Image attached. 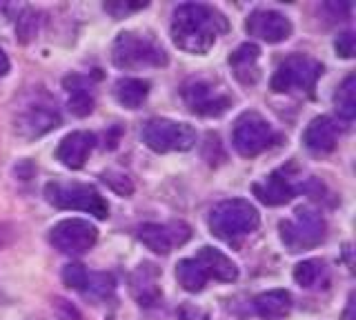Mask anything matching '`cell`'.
Segmentation results:
<instances>
[{
	"label": "cell",
	"instance_id": "obj_1",
	"mask_svg": "<svg viewBox=\"0 0 356 320\" xmlns=\"http://www.w3.org/2000/svg\"><path fill=\"white\" fill-rule=\"evenodd\" d=\"M227 31V20L214 7L200 3L178 5L172 18V40L189 53H207L220 34Z\"/></svg>",
	"mask_w": 356,
	"mask_h": 320
},
{
	"label": "cell",
	"instance_id": "obj_2",
	"mask_svg": "<svg viewBox=\"0 0 356 320\" xmlns=\"http://www.w3.org/2000/svg\"><path fill=\"white\" fill-rule=\"evenodd\" d=\"M261 223V216L256 207L250 201L243 198H232V201H222L209 216V229L216 238L229 242V245H238V242L256 231Z\"/></svg>",
	"mask_w": 356,
	"mask_h": 320
},
{
	"label": "cell",
	"instance_id": "obj_3",
	"mask_svg": "<svg viewBox=\"0 0 356 320\" xmlns=\"http://www.w3.org/2000/svg\"><path fill=\"white\" fill-rule=\"evenodd\" d=\"M44 198L47 203L58 209H78L87 212L100 220L109 216V205L94 185L85 183H47L44 185Z\"/></svg>",
	"mask_w": 356,
	"mask_h": 320
},
{
	"label": "cell",
	"instance_id": "obj_4",
	"mask_svg": "<svg viewBox=\"0 0 356 320\" xmlns=\"http://www.w3.org/2000/svg\"><path fill=\"white\" fill-rule=\"evenodd\" d=\"M111 62L118 69H140V67H163L167 65V53L152 38H145L131 31H122L111 45Z\"/></svg>",
	"mask_w": 356,
	"mask_h": 320
},
{
	"label": "cell",
	"instance_id": "obj_5",
	"mask_svg": "<svg viewBox=\"0 0 356 320\" xmlns=\"http://www.w3.org/2000/svg\"><path fill=\"white\" fill-rule=\"evenodd\" d=\"M323 74V65L303 53H294V56L285 58L276 67L272 76V92L276 94H289V92H305L309 94L314 90L316 81Z\"/></svg>",
	"mask_w": 356,
	"mask_h": 320
},
{
	"label": "cell",
	"instance_id": "obj_6",
	"mask_svg": "<svg viewBox=\"0 0 356 320\" xmlns=\"http://www.w3.org/2000/svg\"><path fill=\"white\" fill-rule=\"evenodd\" d=\"M325 220L309 207H298L294 218L281 223V240L289 251H303L321 245L325 238Z\"/></svg>",
	"mask_w": 356,
	"mask_h": 320
},
{
	"label": "cell",
	"instance_id": "obj_7",
	"mask_svg": "<svg viewBox=\"0 0 356 320\" xmlns=\"http://www.w3.org/2000/svg\"><path fill=\"white\" fill-rule=\"evenodd\" d=\"M143 142L156 153L187 151L196 145V131L185 123L167 118H152L143 129Z\"/></svg>",
	"mask_w": 356,
	"mask_h": 320
},
{
	"label": "cell",
	"instance_id": "obj_8",
	"mask_svg": "<svg viewBox=\"0 0 356 320\" xmlns=\"http://www.w3.org/2000/svg\"><path fill=\"white\" fill-rule=\"evenodd\" d=\"M274 140H276L274 129L261 114L245 112L236 120L232 142H234V147H236V151L241 153V156H245V158L259 156V153H263L267 147L274 145Z\"/></svg>",
	"mask_w": 356,
	"mask_h": 320
},
{
	"label": "cell",
	"instance_id": "obj_9",
	"mask_svg": "<svg viewBox=\"0 0 356 320\" xmlns=\"http://www.w3.org/2000/svg\"><path fill=\"white\" fill-rule=\"evenodd\" d=\"M51 245L70 256H81L89 251L98 240V229L83 218H67L60 220L58 225H54L49 234Z\"/></svg>",
	"mask_w": 356,
	"mask_h": 320
},
{
	"label": "cell",
	"instance_id": "obj_10",
	"mask_svg": "<svg viewBox=\"0 0 356 320\" xmlns=\"http://www.w3.org/2000/svg\"><path fill=\"white\" fill-rule=\"evenodd\" d=\"M189 236H192V229H189V225L181 223V220H174V223L167 225L147 223L138 229V240L154 253H161V256L170 253L174 247L185 245Z\"/></svg>",
	"mask_w": 356,
	"mask_h": 320
},
{
	"label": "cell",
	"instance_id": "obj_11",
	"mask_svg": "<svg viewBox=\"0 0 356 320\" xmlns=\"http://www.w3.org/2000/svg\"><path fill=\"white\" fill-rule=\"evenodd\" d=\"M183 98L187 107L198 116H220L232 107V98L205 81H194L185 85Z\"/></svg>",
	"mask_w": 356,
	"mask_h": 320
},
{
	"label": "cell",
	"instance_id": "obj_12",
	"mask_svg": "<svg viewBox=\"0 0 356 320\" xmlns=\"http://www.w3.org/2000/svg\"><path fill=\"white\" fill-rule=\"evenodd\" d=\"M245 29H248L250 36L270 42V45L283 42L292 36V23H289V18H285L278 12H272V9H259V12H254L248 18V23H245Z\"/></svg>",
	"mask_w": 356,
	"mask_h": 320
},
{
	"label": "cell",
	"instance_id": "obj_13",
	"mask_svg": "<svg viewBox=\"0 0 356 320\" xmlns=\"http://www.w3.org/2000/svg\"><path fill=\"white\" fill-rule=\"evenodd\" d=\"M252 192L263 205L278 207V205H285L292 201L296 196V187H294L292 178L287 176V169H278L267 176L263 183H254Z\"/></svg>",
	"mask_w": 356,
	"mask_h": 320
},
{
	"label": "cell",
	"instance_id": "obj_14",
	"mask_svg": "<svg viewBox=\"0 0 356 320\" xmlns=\"http://www.w3.org/2000/svg\"><path fill=\"white\" fill-rule=\"evenodd\" d=\"M60 125V116L51 107H29L16 118V134L22 138H38Z\"/></svg>",
	"mask_w": 356,
	"mask_h": 320
},
{
	"label": "cell",
	"instance_id": "obj_15",
	"mask_svg": "<svg viewBox=\"0 0 356 320\" xmlns=\"http://www.w3.org/2000/svg\"><path fill=\"white\" fill-rule=\"evenodd\" d=\"M96 145V136L89 134V131H72V134H67L58 149H56V158H58L65 167L70 169H81L87 156L92 153Z\"/></svg>",
	"mask_w": 356,
	"mask_h": 320
},
{
	"label": "cell",
	"instance_id": "obj_16",
	"mask_svg": "<svg viewBox=\"0 0 356 320\" xmlns=\"http://www.w3.org/2000/svg\"><path fill=\"white\" fill-rule=\"evenodd\" d=\"M131 294L134 298L145 305V307H152L161 301V285H159V269L154 267L152 262H143L138 264V269L131 273Z\"/></svg>",
	"mask_w": 356,
	"mask_h": 320
},
{
	"label": "cell",
	"instance_id": "obj_17",
	"mask_svg": "<svg viewBox=\"0 0 356 320\" xmlns=\"http://www.w3.org/2000/svg\"><path fill=\"white\" fill-rule=\"evenodd\" d=\"M194 260L203 267L207 278H214L220 283H232L238 278V267L234 264L225 253L214 247H200Z\"/></svg>",
	"mask_w": 356,
	"mask_h": 320
},
{
	"label": "cell",
	"instance_id": "obj_18",
	"mask_svg": "<svg viewBox=\"0 0 356 320\" xmlns=\"http://www.w3.org/2000/svg\"><path fill=\"white\" fill-rule=\"evenodd\" d=\"M339 140V125L334 123L330 116H318L307 125L305 134H303V142L305 147L316 151V153H327L337 147Z\"/></svg>",
	"mask_w": 356,
	"mask_h": 320
},
{
	"label": "cell",
	"instance_id": "obj_19",
	"mask_svg": "<svg viewBox=\"0 0 356 320\" xmlns=\"http://www.w3.org/2000/svg\"><path fill=\"white\" fill-rule=\"evenodd\" d=\"M259 58L261 49L252 42H245L229 56V67L243 85H252L259 81Z\"/></svg>",
	"mask_w": 356,
	"mask_h": 320
},
{
	"label": "cell",
	"instance_id": "obj_20",
	"mask_svg": "<svg viewBox=\"0 0 356 320\" xmlns=\"http://www.w3.org/2000/svg\"><path fill=\"white\" fill-rule=\"evenodd\" d=\"M67 94H70V112L74 116H87L94 109V87L89 83V78L83 76H70L65 78Z\"/></svg>",
	"mask_w": 356,
	"mask_h": 320
},
{
	"label": "cell",
	"instance_id": "obj_21",
	"mask_svg": "<svg viewBox=\"0 0 356 320\" xmlns=\"http://www.w3.org/2000/svg\"><path fill=\"white\" fill-rule=\"evenodd\" d=\"M254 309H256V314L265 320H281L289 314V309H292V296L285 289L265 292L261 296H256Z\"/></svg>",
	"mask_w": 356,
	"mask_h": 320
},
{
	"label": "cell",
	"instance_id": "obj_22",
	"mask_svg": "<svg viewBox=\"0 0 356 320\" xmlns=\"http://www.w3.org/2000/svg\"><path fill=\"white\" fill-rule=\"evenodd\" d=\"M116 101L127 109H138L149 94V83L140 78H120L114 87Z\"/></svg>",
	"mask_w": 356,
	"mask_h": 320
},
{
	"label": "cell",
	"instance_id": "obj_23",
	"mask_svg": "<svg viewBox=\"0 0 356 320\" xmlns=\"http://www.w3.org/2000/svg\"><path fill=\"white\" fill-rule=\"evenodd\" d=\"M176 278H178V285H181L185 292H192V294L203 289L205 283L209 280L203 271V267H200L194 258H183L176 264Z\"/></svg>",
	"mask_w": 356,
	"mask_h": 320
},
{
	"label": "cell",
	"instance_id": "obj_24",
	"mask_svg": "<svg viewBox=\"0 0 356 320\" xmlns=\"http://www.w3.org/2000/svg\"><path fill=\"white\" fill-rule=\"evenodd\" d=\"M294 280L305 287V289H314V287H321L323 283H327V267L323 260L309 258L298 262L294 267Z\"/></svg>",
	"mask_w": 356,
	"mask_h": 320
},
{
	"label": "cell",
	"instance_id": "obj_25",
	"mask_svg": "<svg viewBox=\"0 0 356 320\" xmlns=\"http://www.w3.org/2000/svg\"><path fill=\"white\" fill-rule=\"evenodd\" d=\"M334 105L343 120H352L356 116V78L348 76L339 87V92L334 94Z\"/></svg>",
	"mask_w": 356,
	"mask_h": 320
},
{
	"label": "cell",
	"instance_id": "obj_26",
	"mask_svg": "<svg viewBox=\"0 0 356 320\" xmlns=\"http://www.w3.org/2000/svg\"><path fill=\"white\" fill-rule=\"evenodd\" d=\"M111 292H114V276H109V273H92V271H89L87 285H85V294L105 298Z\"/></svg>",
	"mask_w": 356,
	"mask_h": 320
},
{
	"label": "cell",
	"instance_id": "obj_27",
	"mask_svg": "<svg viewBox=\"0 0 356 320\" xmlns=\"http://www.w3.org/2000/svg\"><path fill=\"white\" fill-rule=\"evenodd\" d=\"M87 276H89V271L83 267L81 262H70L63 269V280H65V285L72 287V289H78V292H85Z\"/></svg>",
	"mask_w": 356,
	"mask_h": 320
},
{
	"label": "cell",
	"instance_id": "obj_28",
	"mask_svg": "<svg viewBox=\"0 0 356 320\" xmlns=\"http://www.w3.org/2000/svg\"><path fill=\"white\" fill-rule=\"evenodd\" d=\"M16 31H18V40L20 42H29L33 36H36V31H38V18H36V14H33V12L22 14L20 20H18Z\"/></svg>",
	"mask_w": 356,
	"mask_h": 320
},
{
	"label": "cell",
	"instance_id": "obj_29",
	"mask_svg": "<svg viewBox=\"0 0 356 320\" xmlns=\"http://www.w3.org/2000/svg\"><path fill=\"white\" fill-rule=\"evenodd\" d=\"M334 49L341 58H352L354 56V34L352 31H345L337 40H334Z\"/></svg>",
	"mask_w": 356,
	"mask_h": 320
},
{
	"label": "cell",
	"instance_id": "obj_30",
	"mask_svg": "<svg viewBox=\"0 0 356 320\" xmlns=\"http://www.w3.org/2000/svg\"><path fill=\"white\" fill-rule=\"evenodd\" d=\"M56 314H58L60 320H83V316L78 314V309L72 303L63 301V298L56 301Z\"/></svg>",
	"mask_w": 356,
	"mask_h": 320
},
{
	"label": "cell",
	"instance_id": "obj_31",
	"mask_svg": "<svg viewBox=\"0 0 356 320\" xmlns=\"http://www.w3.org/2000/svg\"><path fill=\"white\" fill-rule=\"evenodd\" d=\"M143 7H147V3H136V5H129V3H107L105 9L109 14H114L116 18H120L122 14H127V12H136V9H143Z\"/></svg>",
	"mask_w": 356,
	"mask_h": 320
},
{
	"label": "cell",
	"instance_id": "obj_32",
	"mask_svg": "<svg viewBox=\"0 0 356 320\" xmlns=\"http://www.w3.org/2000/svg\"><path fill=\"white\" fill-rule=\"evenodd\" d=\"M178 316H181V320H207V314L203 312V309H198L194 305H185L181 307V312H178Z\"/></svg>",
	"mask_w": 356,
	"mask_h": 320
},
{
	"label": "cell",
	"instance_id": "obj_33",
	"mask_svg": "<svg viewBox=\"0 0 356 320\" xmlns=\"http://www.w3.org/2000/svg\"><path fill=\"white\" fill-rule=\"evenodd\" d=\"M9 71V58H7V53L0 49V78Z\"/></svg>",
	"mask_w": 356,
	"mask_h": 320
}]
</instances>
